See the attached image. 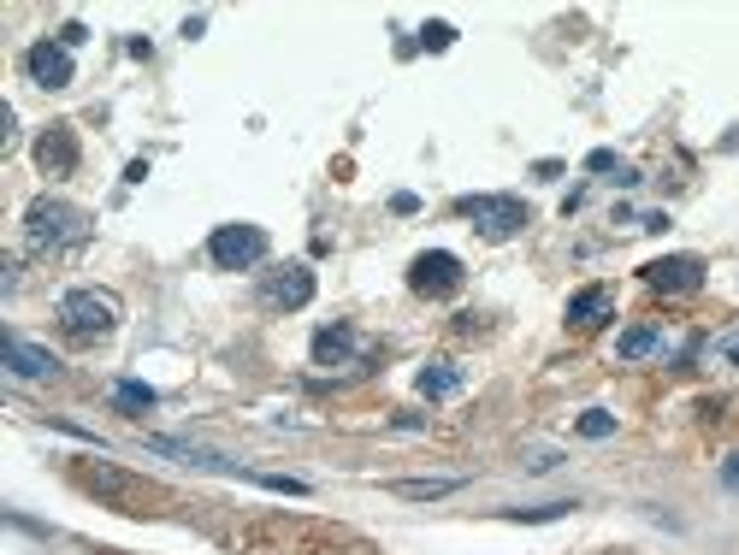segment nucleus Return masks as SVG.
Returning <instances> with one entry per match:
<instances>
[{
	"label": "nucleus",
	"instance_id": "423d86ee",
	"mask_svg": "<svg viewBox=\"0 0 739 555\" xmlns=\"http://www.w3.org/2000/svg\"><path fill=\"white\" fill-rule=\"evenodd\" d=\"M408 290H414V296H426V302L456 296V290H462V260H456L450 248H426V254H414V266H408Z\"/></svg>",
	"mask_w": 739,
	"mask_h": 555
},
{
	"label": "nucleus",
	"instance_id": "6ab92c4d",
	"mask_svg": "<svg viewBox=\"0 0 739 555\" xmlns=\"http://www.w3.org/2000/svg\"><path fill=\"white\" fill-rule=\"evenodd\" d=\"M568 502H544V508H503V520H562Z\"/></svg>",
	"mask_w": 739,
	"mask_h": 555
},
{
	"label": "nucleus",
	"instance_id": "7ed1b4c3",
	"mask_svg": "<svg viewBox=\"0 0 739 555\" xmlns=\"http://www.w3.org/2000/svg\"><path fill=\"white\" fill-rule=\"evenodd\" d=\"M71 485L89 496H101L107 508H119V514H142V502H148V485L142 479H131L125 467H113V461H77L71 467Z\"/></svg>",
	"mask_w": 739,
	"mask_h": 555
},
{
	"label": "nucleus",
	"instance_id": "2eb2a0df",
	"mask_svg": "<svg viewBox=\"0 0 739 555\" xmlns=\"http://www.w3.org/2000/svg\"><path fill=\"white\" fill-rule=\"evenodd\" d=\"M456 491H462V479H397L391 485V496H403V502H438Z\"/></svg>",
	"mask_w": 739,
	"mask_h": 555
},
{
	"label": "nucleus",
	"instance_id": "412c9836",
	"mask_svg": "<svg viewBox=\"0 0 739 555\" xmlns=\"http://www.w3.org/2000/svg\"><path fill=\"white\" fill-rule=\"evenodd\" d=\"M420 42H426L432 54H444V48L456 42V30H450V24H426V30H420Z\"/></svg>",
	"mask_w": 739,
	"mask_h": 555
},
{
	"label": "nucleus",
	"instance_id": "aec40b11",
	"mask_svg": "<svg viewBox=\"0 0 739 555\" xmlns=\"http://www.w3.org/2000/svg\"><path fill=\"white\" fill-rule=\"evenodd\" d=\"M255 485H267V491H284V496H308L302 479H284V473H255Z\"/></svg>",
	"mask_w": 739,
	"mask_h": 555
},
{
	"label": "nucleus",
	"instance_id": "f03ea898",
	"mask_svg": "<svg viewBox=\"0 0 739 555\" xmlns=\"http://www.w3.org/2000/svg\"><path fill=\"white\" fill-rule=\"evenodd\" d=\"M54 313L71 343H101L119 331V296H107V290H66Z\"/></svg>",
	"mask_w": 739,
	"mask_h": 555
},
{
	"label": "nucleus",
	"instance_id": "a211bd4d",
	"mask_svg": "<svg viewBox=\"0 0 739 555\" xmlns=\"http://www.w3.org/2000/svg\"><path fill=\"white\" fill-rule=\"evenodd\" d=\"M580 437H615V414H604V408H586V414H580Z\"/></svg>",
	"mask_w": 739,
	"mask_h": 555
},
{
	"label": "nucleus",
	"instance_id": "ddd939ff",
	"mask_svg": "<svg viewBox=\"0 0 739 555\" xmlns=\"http://www.w3.org/2000/svg\"><path fill=\"white\" fill-rule=\"evenodd\" d=\"M609 319H615V290H604V284H586V290L568 302V325H580V331H598Z\"/></svg>",
	"mask_w": 739,
	"mask_h": 555
},
{
	"label": "nucleus",
	"instance_id": "0eeeda50",
	"mask_svg": "<svg viewBox=\"0 0 739 555\" xmlns=\"http://www.w3.org/2000/svg\"><path fill=\"white\" fill-rule=\"evenodd\" d=\"M314 302V272L308 266H278V272H267L261 278V308L272 313H296Z\"/></svg>",
	"mask_w": 739,
	"mask_h": 555
},
{
	"label": "nucleus",
	"instance_id": "5701e85b",
	"mask_svg": "<svg viewBox=\"0 0 739 555\" xmlns=\"http://www.w3.org/2000/svg\"><path fill=\"white\" fill-rule=\"evenodd\" d=\"M586 166H592V172H621V160H615V154H609V148H598V154H592V160H586Z\"/></svg>",
	"mask_w": 739,
	"mask_h": 555
},
{
	"label": "nucleus",
	"instance_id": "20e7f679",
	"mask_svg": "<svg viewBox=\"0 0 739 555\" xmlns=\"http://www.w3.org/2000/svg\"><path fill=\"white\" fill-rule=\"evenodd\" d=\"M456 207H462V219H473V231L485 243H509V237L527 231V201L521 195H462Z\"/></svg>",
	"mask_w": 739,
	"mask_h": 555
},
{
	"label": "nucleus",
	"instance_id": "1a4fd4ad",
	"mask_svg": "<svg viewBox=\"0 0 739 555\" xmlns=\"http://www.w3.org/2000/svg\"><path fill=\"white\" fill-rule=\"evenodd\" d=\"M36 166H42V178H71L77 172V130L71 124H48L36 136Z\"/></svg>",
	"mask_w": 739,
	"mask_h": 555
},
{
	"label": "nucleus",
	"instance_id": "393cba45",
	"mask_svg": "<svg viewBox=\"0 0 739 555\" xmlns=\"http://www.w3.org/2000/svg\"><path fill=\"white\" fill-rule=\"evenodd\" d=\"M722 485H728V491H739V449L722 461Z\"/></svg>",
	"mask_w": 739,
	"mask_h": 555
},
{
	"label": "nucleus",
	"instance_id": "4be33fe9",
	"mask_svg": "<svg viewBox=\"0 0 739 555\" xmlns=\"http://www.w3.org/2000/svg\"><path fill=\"white\" fill-rule=\"evenodd\" d=\"M83 42H89V30H83V24H66V30H60V48H83Z\"/></svg>",
	"mask_w": 739,
	"mask_h": 555
},
{
	"label": "nucleus",
	"instance_id": "b1692460",
	"mask_svg": "<svg viewBox=\"0 0 739 555\" xmlns=\"http://www.w3.org/2000/svg\"><path fill=\"white\" fill-rule=\"evenodd\" d=\"M716 355H722L728 367H739V331H734V337H722V343H716Z\"/></svg>",
	"mask_w": 739,
	"mask_h": 555
},
{
	"label": "nucleus",
	"instance_id": "9b49d317",
	"mask_svg": "<svg viewBox=\"0 0 739 555\" xmlns=\"http://www.w3.org/2000/svg\"><path fill=\"white\" fill-rule=\"evenodd\" d=\"M0 355H6V367L18 372V378H60V361L42 349V343H30V337H18V331H6V343H0Z\"/></svg>",
	"mask_w": 739,
	"mask_h": 555
},
{
	"label": "nucleus",
	"instance_id": "f3484780",
	"mask_svg": "<svg viewBox=\"0 0 739 555\" xmlns=\"http://www.w3.org/2000/svg\"><path fill=\"white\" fill-rule=\"evenodd\" d=\"M154 402H160L154 384H136V378H119V384H113V408H119V414H148Z\"/></svg>",
	"mask_w": 739,
	"mask_h": 555
},
{
	"label": "nucleus",
	"instance_id": "4468645a",
	"mask_svg": "<svg viewBox=\"0 0 739 555\" xmlns=\"http://www.w3.org/2000/svg\"><path fill=\"white\" fill-rule=\"evenodd\" d=\"M414 384H420V396H426V402H444V396H456V390H462V367H450V361H426Z\"/></svg>",
	"mask_w": 739,
	"mask_h": 555
},
{
	"label": "nucleus",
	"instance_id": "39448f33",
	"mask_svg": "<svg viewBox=\"0 0 739 555\" xmlns=\"http://www.w3.org/2000/svg\"><path fill=\"white\" fill-rule=\"evenodd\" d=\"M207 260H213L219 272H249V266L267 260V231H261V225H219V231L207 237Z\"/></svg>",
	"mask_w": 739,
	"mask_h": 555
},
{
	"label": "nucleus",
	"instance_id": "9d476101",
	"mask_svg": "<svg viewBox=\"0 0 739 555\" xmlns=\"http://www.w3.org/2000/svg\"><path fill=\"white\" fill-rule=\"evenodd\" d=\"M24 71H30L36 89H66L71 83V48H60V42H36V48L24 54Z\"/></svg>",
	"mask_w": 739,
	"mask_h": 555
},
{
	"label": "nucleus",
	"instance_id": "f257e3e1",
	"mask_svg": "<svg viewBox=\"0 0 739 555\" xmlns=\"http://www.w3.org/2000/svg\"><path fill=\"white\" fill-rule=\"evenodd\" d=\"M83 237H89V213L77 201H60V195L30 201V213H24V243H30V254H60V248H77Z\"/></svg>",
	"mask_w": 739,
	"mask_h": 555
},
{
	"label": "nucleus",
	"instance_id": "f8f14e48",
	"mask_svg": "<svg viewBox=\"0 0 739 555\" xmlns=\"http://www.w3.org/2000/svg\"><path fill=\"white\" fill-rule=\"evenodd\" d=\"M355 349H361L355 325H320L314 331V367H349Z\"/></svg>",
	"mask_w": 739,
	"mask_h": 555
},
{
	"label": "nucleus",
	"instance_id": "dca6fc26",
	"mask_svg": "<svg viewBox=\"0 0 739 555\" xmlns=\"http://www.w3.org/2000/svg\"><path fill=\"white\" fill-rule=\"evenodd\" d=\"M657 343H663V331H657V325H633V331H621L615 355H621V361H645V355H657Z\"/></svg>",
	"mask_w": 739,
	"mask_h": 555
},
{
	"label": "nucleus",
	"instance_id": "6e6552de",
	"mask_svg": "<svg viewBox=\"0 0 739 555\" xmlns=\"http://www.w3.org/2000/svg\"><path fill=\"white\" fill-rule=\"evenodd\" d=\"M645 284L663 296H692V290H704V260L698 254H663L645 266Z\"/></svg>",
	"mask_w": 739,
	"mask_h": 555
}]
</instances>
